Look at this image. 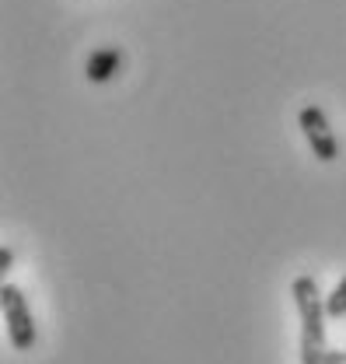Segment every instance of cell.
<instances>
[{
	"label": "cell",
	"mask_w": 346,
	"mask_h": 364,
	"mask_svg": "<svg viewBox=\"0 0 346 364\" xmlns=\"http://www.w3.org/2000/svg\"><path fill=\"white\" fill-rule=\"evenodd\" d=\"M291 294L301 312V364H322L325 358V298L318 294L315 277H294Z\"/></svg>",
	"instance_id": "1"
},
{
	"label": "cell",
	"mask_w": 346,
	"mask_h": 364,
	"mask_svg": "<svg viewBox=\"0 0 346 364\" xmlns=\"http://www.w3.org/2000/svg\"><path fill=\"white\" fill-rule=\"evenodd\" d=\"M0 309H4V322H7L11 347H14V350H32L39 333H36V318H32V309H28L21 287L4 284V287H0Z\"/></svg>",
	"instance_id": "2"
},
{
	"label": "cell",
	"mask_w": 346,
	"mask_h": 364,
	"mask_svg": "<svg viewBox=\"0 0 346 364\" xmlns=\"http://www.w3.org/2000/svg\"><path fill=\"white\" fill-rule=\"evenodd\" d=\"M298 123H301V134L308 140V147H311V154L318 158V161H336L340 158V140L333 134V127H329V119H325V112L318 109V105H304L301 116H298Z\"/></svg>",
	"instance_id": "3"
},
{
	"label": "cell",
	"mask_w": 346,
	"mask_h": 364,
	"mask_svg": "<svg viewBox=\"0 0 346 364\" xmlns=\"http://www.w3.org/2000/svg\"><path fill=\"white\" fill-rule=\"evenodd\" d=\"M119 63H123L119 49H112V46L94 49V53L87 56V77L98 81V85H105V81H112V77L119 74Z\"/></svg>",
	"instance_id": "4"
},
{
	"label": "cell",
	"mask_w": 346,
	"mask_h": 364,
	"mask_svg": "<svg viewBox=\"0 0 346 364\" xmlns=\"http://www.w3.org/2000/svg\"><path fill=\"white\" fill-rule=\"evenodd\" d=\"M325 316L329 318H340V316H346V277L325 294Z\"/></svg>",
	"instance_id": "5"
},
{
	"label": "cell",
	"mask_w": 346,
	"mask_h": 364,
	"mask_svg": "<svg viewBox=\"0 0 346 364\" xmlns=\"http://www.w3.org/2000/svg\"><path fill=\"white\" fill-rule=\"evenodd\" d=\"M322 364H346V350H325Z\"/></svg>",
	"instance_id": "6"
},
{
	"label": "cell",
	"mask_w": 346,
	"mask_h": 364,
	"mask_svg": "<svg viewBox=\"0 0 346 364\" xmlns=\"http://www.w3.org/2000/svg\"><path fill=\"white\" fill-rule=\"evenodd\" d=\"M11 263H14V252H11V249H0V270L7 273L11 270Z\"/></svg>",
	"instance_id": "7"
}]
</instances>
